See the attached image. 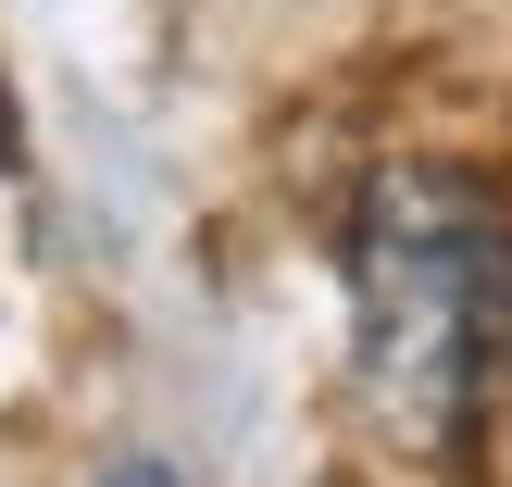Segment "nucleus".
Returning a JSON list of instances; mask_svg holds the SVG:
<instances>
[{
	"instance_id": "nucleus-2",
	"label": "nucleus",
	"mask_w": 512,
	"mask_h": 487,
	"mask_svg": "<svg viewBox=\"0 0 512 487\" xmlns=\"http://www.w3.org/2000/svg\"><path fill=\"white\" fill-rule=\"evenodd\" d=\"M113 487H175V475H113Z\"/></svg>"
},
{
	"instance_id": "nucleus-1",
	"label": "nucleus",
	"mask_w": 512,
	"mask_h": 487,
	"mask_svg": "<svg viewBox=\"0 0 512 487\" xmlns=\"http://www.w3.org/2000/svg\"><path fill=\"white\" fill-rule=\"evenodd\" d=\"M512 338V213L463 163H388L350 213V350L400 450H463Z\"/></svg>"
}]
</instances>
